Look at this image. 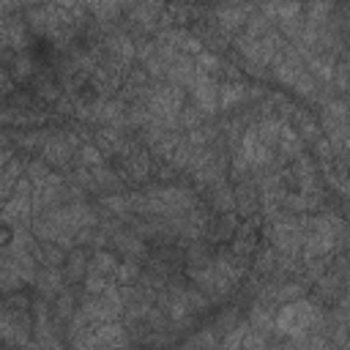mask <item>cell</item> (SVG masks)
Listing matches in <instances>:
<instances>
[{
	"instance_id": "6da1fadb",
	"label": "cell",
	"mask_w": 350,
	"mask_h": 350,
	"mask_svg": "<svg viewBox=\"0 0 350 350\" xmlns=\"http://www.w3.org/2000/svg\"><path fill=\"white\" fill-rule=\"evenodd\" d=\"M323 320L320 309L309 301H295V304H287L282 306V312L276 314V328L282 334H290V336H301V334H309L312 328H317Z\"/></svg>"
},
{
	"instance_id": "7a4b0ae2",
	"label": "cell",
	"mask_w": 350,
	"mask_h": 350,
	"mask_svg": "<svg viewBox=\"0 0 350 350\" xmlns=\"http://www.w3.org/2000/svg\"><path fill=\"white\" fill-rule=\"evenodd\" d=\"M235 98H241V88H238V85H227V88H221V98H219L221 107H230Z\"/></svg>"
}]
</instances>
